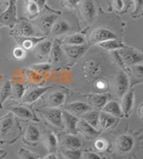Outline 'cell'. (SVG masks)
I'll return each mask as SVG.
<instances>
[{
  "instance_id": "obj_1",
  "label": "cell",
  "mask_w": 143,
  "mask_h": 159,
  "mask_svg": "<svg viewBox=\"0 0 143 159\" xmlns=\"http://www.w3.org/2000/svg\"><path fill=\"white\" fill-rule=\"evenodd\" d=\"M16 24V7L15 0H9V5L7 10L0 15V27L8 26L9 28H14Z\"/></svg>"
},
{
  "instance_id": "obj_2",
  "label": "cell",
  "mask_w": 143,
  "mask_h": 159,
  "mask_svg": "<svg viewBox=\"0 0 143 159\" xmlns=\"http://www.w3.org/2000/svg\"><path fill=\"white\" fill-rule=\"evenodd\" d=\"M82 74L87 80H96L101 73V66L96 60H89L82 66Z\"/></svg>"
},
{
  "instance_id": "obj_3",
  "label": "cell",
  "mask_w": 143,
  "mask_h": 159,
  "mask_svg": "<svg viewBox=\"0 0 143 159\" xmlns=\"http://www.w3.org/2000/svg\"><path fill=\"white\" fill-rule=\"evenodd\" d=\"M116 35L110 30L106 28H98L94 30L90 36V41L93 45H99L104 41H107L109 39H115Z\"/></svg>"
},
{
  "instance_id": "obj_4",
  "label": "cell",
  "mask_w": 143,
  "mask_h": 159,
  "mask_svg": "<svg viewBox=\"0 0 143 159\" xmlns=\"http://www.w3.org/2000/svg\"><path fill=\"white\" fill-rule=\"evenodd\" d=\"M129 86H130V81L126 73L122 71L118 72L117 75L115 76L114 82V89L116 96L122 98L128 91Z\"/></svg>"
},
{
  "instance_id": "obj_5",
  "label": "cell",
  "mask_w": 143,
  "mask_h": 159,
  "mask_svg": "<svg viewBox=\"0 0 143 159\" xmlns=\"http://www.w3.org/2000/svg\"><path fill=\"white\" fill-rule=\"evenodd\" d=\"M41 114L44 118L48 123L57 128H62L63 126V120H62V111L60 109L50 108L48 110L41 111Z\"/></svg>"
},
{
  "instance_id": "obj_6",
  "label": "cell",
  "mask_w": 143,
  "mask_h": 159,
  "mask_svg": "<svg viewBox=\"0 0 143 159\" xmlns=\"http://www.w3.org/2000/svg\"><path fill=\"white\" fill-rule=\"evenodd\" d=\"M11 34L19 37H33L35 34V28L28 21H21L14 25Z\"/></svg>"
},
{
  "instance_id": "obj_7",
  "label": "cell",
  "mask_w": 143,
  "mask_h": 159,
  "mask_svg": "<svg viewBox=\"0 0 143 159\" xmlns=\"http://www.w3.org/2000/svg\"><path fill=\"white\" fill-rule=\"evenodd\" d=\"M134 147V139L131 135L128 134H123L117 138L115 141V148L116 150L122 153V154H126L132 150Z\"/></svg>"
},
{
  "instance_id": "obj_8",
  "label": "cell",
  "mask_w": 143,
  "mask_h": 159,
  "mask_svg": "<svg viewBox=\"0 0 143 159\" xmlns=\"http://www.w3.org/2000/svg\"><path fill=\"white\" fill-rule=\"evenodd\" d=\"M63 126L69 134H75L77 132V123L79 119L77 116L69 113L66 110L62 111Z\"/></svg>"
},
{
  "instance_id": "obj_9",
  "label": "cell",
  "mask_w": 143,
  "mask_h": 159,
  "mask_svg": "<svg viewBox=\"0 0 143 159\" xmlns=\"http://www.w3.org/2000/svg\"><path fill=\"white\" fill-rule=\"evenodd\" d=\"M58 16L57 15H44L37 21L38 28L42 31L44 34H49L54 23L56 22Z\"/></svg>"
},
{
  "instance_id": "obj_10",
  "label": "cell",
  "mask_w": 143,
  "mask_h": 159,
  "mask_svg": "<svg viewBox=\"0 0 143 159\" xmlns=\"http://www.w3.org/2000/svg\"><path fill=\"white\" fill-rule=\"evenodd\" d=\"M119 54L123 63L127 65H135L143 61V54L136 50H124L122 48Z\"/></svg>"
},
{
  "instance_id": "obj_11",
  "label": "cell",
  "mask_w": 143,
  "mask_h": 159,
  "mask_svg": "<svg viewBox=\"0 0 143 159\" xmlns=\"http://www.w3.org/2000/svg\"><path fill=\"white\" fill-rule=\"evenodd\" d=\"M134 99H135V95H134V89H131V90L127 91L125 94L122 97V102L120 104L122 111L123 116L128 117L133 108L134 105Z\"/></svg>"
},
{
  "instance_id": "obj_12",
  "label": "cell",
  "mask_w": 143,
  "mask_h": 159,
  "mask_svg": "<svg viewBox=\"0 0 143 159\" xmlns=\"http://www.w3.org/2000/svg\"><path fill=\"white\" fill-rule=\"evenodd\" d=\"M88 47L84 45H62V49L64 51V53L72 59V60H75L79 58L86 50H87Z\"/></svg>"
},
{
  "instance_id": "obj_13",
  "label": "cell",
  "mask_w": 143,
  "mask_h": 159,
  "mask_svg": "<svg viewBox=\"0 0 143 159\" xmlns=\"http://www.w3.org/2000/svg\"><path fill=\"white\" fill-rule=\"evenodd\" d=\"M52 86H48V87H42V88H33V89H30L27 90L22 98L21 101L23 103H32L38 100L43 94H45L48 89H50Z\"/></svg>"
},
{
  "instance_id": "obj_14",
  "label": "cell",
  "mask_w": 143,
  "mask_h": 159,
  "mask_svg": "<svg viewBox=\"0 0 143 159\" xmlns=\"http://www.w3.org/2000/svg\"><path fill=\"white\" fill-rule=\"evenodd\" d=\"M52 46H53V42L51 40L44 39L33 48V51L38 56V57L46 58L49 57Z\"/></svg>"
},
{
  "instance_id": "obj_15",
  "label": "cell",
  "mask_w": 143,
  "mask_h": 159,
  "mask_svg": "<svg viewBox=\"0 0 143 159\" xmlns=\"http://www.w3.org/2000/svg\"><path fill=\"white\" fill-rule=\"evenodd\" d=\"M81 14L87 22H92L97 15L96 7L92 0H84L81 5Z\"/></svg>"
},
{
  "instance_id": "obj_16",
  "label": "cell",
  "mask_w": 143,
  "mask_h": 159,
  "mask_svg": "<svg viewBox=\"0 0 143 159\" xmlns=\"http://www.w3.org/2000/svg\"><path fill=\"white\" fill-rule=\"evenodd\" d=\"M70 30H71V26L68 22L64 19H57L50 30L49 34H51L53 37L61 36L69 32Z\"/></svg>"
},
{
  "instance_id": "obj_17",
  "label": "cell",
  "mask_w": 143,
  "mask_h": 159,
  "mask_svg": "<svg viewBox=\"0 0 143 159\" xmlns=\"http://www.w3.org/2000/svg\"><path fill=\"white\" fill-rule=\"evenodd\" d=\"M90 107L84 102H72L66 106V111L71 113L75 116H82L90 110Z\"/></svg>"
},
{
  "instance_id": "obj_18",
  "label": "cell",
  "mask_w": 143,
  "mask_h": 159,
  "mask_svg": "<svg viewBox=\"0 0 143 159\" xmlns=\"http://www.w3.org/2000/svg\"><path fill=\"white\" fill-rule=\"evenodd\" d=\"M77 130H80L86 137L90 138V139L97 138L99 134V130H96L94 127H92L90 124H89L83 119H79L78 123H77Z\"/></svg>"
},
{
  "instance_id": "obj_19",
  "label": "cell",
  "mask_w": 143,
  "mask_h": 159,
  "mask_svg": "<svg viewBox=\"0 0 143 159\" xmlns=\"http://www.w3.org/2000/svg\"><path fill=\"white\" fill-rule=\"evenodd\" d=\"M44 39L45 37H19L16 38V41L21 45V48L27 51L32 49L37 44Z\"/></svg>"
},
{
  "instance_id": "obj_20",
  "label": "cell",
  "mask_w": 143,
  "mask_h": 159,
  "mask_svg": "<svg viewBox=\"0 0 143 159\" xmlns=\"http://www.w3.org/2000/svg\"><path fill=\"white\" fill-rule=\"evenodd\" d=\"M118 123V118L110 116L107 113L100 112L99 113V129L103 130H107L113 128L116 123Z\"/></svg>"
},
{
  "instance_id": "obj_21",
  "label": "cell",
  "mask_w": 143,
  "mask_h": 159,
  "mask_svg": "<svg viewBox=\"0 0 143 159\" xmlns=\"http://www.w3.org/2000/svg\"><path fill=\"white\" fill-rule=\"evenodd\" d=\"M101 110H102V112L107 113L108 115L116 117V118H121L123 116L120 104L117 101H114V100L107 101V104L105 105V107Z\"/></svg>"
},
{
  "instance_id": "obj_22",
  "label": "cell",
  "mask_w": 143,
  "mask_h": 159,
  "mask_svg": "<svg viewBox=\"0 0 143 159\" xmlns=\"http://www.w3.org/2000/svg\"><path fill=\"white\" fill-rule=\"evenodd\" d=\"M48 106L50 108H57L65 101V95L62 91H55L48 97Z\"/></svg>"
},
{
  "instance_id": "obj_23",
  "label": "cell",
  "mask_w": 143,
  "mask_h": 159,
  "mask_svg": "<svg viewBox=\"0 0 143 159\" xmlns=\"http://www.w3.org/2000/svg\"><path fill=\"white\" fill-rule=\"evenodd\" d=\"M62 143L65 149H80L81 147V140L73 134H68L63 138Z\"/></svg>"
},
{
  "instance_id": "obj_24",
  "label": "cell",
  "mask_w": 143,
  "mask_h": 159,
  "mask_svg": "<svg viewBox=\"0 0 143 159\" xmlns=\"http://www.w3.org/2000/svg\"><path fill=\"white\" fill-rule=\"evenodd\" d=\"M14 120L11 115H8L6 117L0 120V136L4 137L7 135L12 129L14 128Z\"/></svg>"
},
{
  "instance_id": "obj_25",
  "label": "cell",
  "mask_w": 143,
  "mask_h": 159,
  "mask_svg": "<svg viewBox=\"0 0 143 159\" xmlns=\"http://www.w3.org/2000/svg\"><path fill=\"white\" fill-rule=\"evenodd\" d=\"M63 56H64V51L62 49V46L56 41L55 43H53L52 49L50 52V62L53 65H57L59 62L62 61Z\"/></svg>"
},
{
  "instance_id": "obj_26",
  "label": "cell",
  "mask_w": 143,
  "mask_h": 159,
  "mask_svg": "<svg viewBox=\"0 0 143 159\" xmlns=\"http://www.w3.org/2000/svg\"><path fill=\"white\" fill-rule=\"evenodd\" d=\"M81 119H83L89 124H90L96 130H99V113L98 111H88L87 113L81 116Z\"/></svg>"
},
{
  "instance_id": "obj_27",
  "label": "cell",
  "mask_w": 143,
  "mask_h": 159,
  "mask_svg": "<svg viewBox=\"0 0 143 159\" xmlns=\"http://www.w3.org/2000/svg\"><path fill=\"white\" fill-rule=\"evenodd\" d=\"M24 139L28 143H36L40 139V132L39 129L33 126V125H29L27 130L24 134Z\"/></svg>"
},
{
  "instance_id": "obj_28",
  "label": "cell",
  "mask_w": 143,
  "mask_h": 159,
  "mask_svg": "<svg viewBox=\"0 0 143 159\" xmlns=\"http://www.w3.org/2000/svg\"><path fill=\"white\" fill-rule=\"evenodd\" d=\"M43 142L46 148L48 149L50 153H53L57 148V136L53 132H48L43 138Z\"/></svg>"
},
{
  "instance_id": "obj_29",
  "label": "cell",
  "mask_w": 143,
  "mask_h": 159,
  "mask_svg": "<svg viewBox=\"0 0 143 159\" xmlns=\"http://www.w3.org/2000/svg\"><path fill=\"white\" fill-rule=\"evenodd\" d=\"M108 101V96L103 94H94L90 96V102L97 109H102Z\"/></svg>"
},
{
  "instance_id": "obj_30",
  "label": "cell",
  "mask_w": 143,
  "mask_h": 159,
  "mask_svg": "<svg viewBox=\"0 0 143 159\" xmlns=\"http://www.w3.org/2000/svg\"><path fill=\"white\" fill-rule=\"evenodd\" d=\"M9 110L12 112V114H14V116H16L19 118L22 119H34L33 114L27 109L26 107H11Z\"/></svg>"
},
{
  "instance_id": "obj_31",
  "label": "cell",
  "mask_w": 143,
  "mask_h": 159,
  "mask_svg": "<svg viewBox=\"0 0 143 159\" xmlns=\"http://www.w3.org/2000/svg\"><path fill=\"white\" fill-rule=\"evenodd\" d=\"M12 84L10 80H7L0 87V108L2 107V104L7 100V98L13 94Z\"/></svg>"
},
{
  "instance_id": "obj_32",
  "label": "cell",
  "mask_w": 143,
  "mask_h": 159,
  "mask_svg": "<svg viewBox=\"0 0 143 159\" xmlns=\"http://www.w3.org/2000/svg\"><path fill=\"white\" fill-rule=\"evenodd\" d=\"M100 48L109 51H114V50H120L122 48H125L124 45L121 41H118L116 39H109L107 41H104L102 43L99 44Z\"/></svg>"
},
{
  "instance_id": "obj_33",
  "label": "cell",
  "mask_w": 143,
  "mask_h": 159,
  "mask_svg": "<svg viewBox=\"0 0 143 159\" xmlns=\"http://www.w3.org/2000/svg\"><path fill=\"white\" fill-rule=\"evenodd\" d=\"M63 43L65 45H84L86 44L85 37L80 33H75V34H72L69 36L65 37Z\"/></svg>"
},
{
  "instance_id": "obj_34",
  "label": "cell",
  "mask_w": 143,
  "mask_h": 159,
  "mask_svg": "<svg viewBox=\"0 0 143 159\" xmlns=\"http://www.w3.org/2000/svg\"><path fill=\"white\" fill-rule=\"evenodd\" d=\"M25 10H26V14L29 17L33 18L39 13V7L38 6V4L31 1V0H25Z\"/></svg>"
},
{
  "instance_id": "obj_35",
  "label": "cell",
  "mask_w": 143,
  "mask_h": 159,
  "mask_svg": "<svg viewBox=\"0 0 143 159\" xmlns=\"http://www.w3.org/2000/svg\"><path fill=\"white\" fill-rule=\"evenodd\" d=\"M64 159H81L82 153L80 149H65L62 152Z\"/></svg>"
},
{
  "instance_id": "obj_36",
  "label": "cell",
  "mask_w": 143,
  "mask_h": 159,
  "mask_svg": "<svg viewBox=\"0 0 143 159\" xmlns=\"http://www.w3.org/2000/svg\"><path fill=\"white\" fill-rule=\"evenodd\" d=\"M12 89H13V93L15 96V98L17 99H21V100L23 95L25 93V88H24V86L22 84H21V83H15L13 86V88H12Z\"/></svg>"
},
{
  "instance_id": "obj_37",
  "label": "cell",
  "mask_w": 143,
  "mask_h": 159,
  "mask_svg": "<svg viewBox=\"0 0 143 159\" xmlns=\"http://www.w3.org/2000/svg\"><path fill=\"white\" fill-rule=\"evenodd\" d=\"M18 156L20 159H39L38 156H36L35 154H33L32 152H30L28 149L25 148H20L18 150Z\"/></svg>"
},
{
  "instance_id": "obj_38",
  "label": "cell",
  "mask_w": 143,
  "mask_h": 159,
  "mask_svg": "<svg viewBox=\"0 0 143 159\" xmlns=\"http://www.w3.org/2000/svg\"><path fill=\"white\" fill-rule=\"evenodd\" d=\"M13 57L17 60H22L26 57V51L21 47H16L13 49Z\"/></svg>"
},
{
  "instance_id": "obj_39",
  "label": "cell",
  "mask_w": 143,
  "mask_h": 159,
  "mask_svg": "<svg viewBox=\"0 0 143 159\" xmlns=\"http://www.w3.org/2000/svg\"><path fill=\"white\" fill-rule=\"evenodd\" d=\"M94 147H95L96 150H98V151H105L107 148V140H105L104 139H98L94 143Z\"/></svg>"
},
{
  "instance_id": "obj_40",
  "label": "cell",
  "mask_w": 143,
  "mask_h": 159,
  "mask_svg": "<svg viewBox=\"0 0 143 159\" xmlns=\"http://www.w3.org/2000/svg\"><path fill=\"white\" fill-rule=\"evenodd\" d=\"M81 0H62L61 5L67 9H72L75 7H77L81 3Z\"/></svg>"
},
{
  "instance_id": "obj_41",
  "label": "cell",
  "mask_w": 143,
  "mask_h": 159,
  "mask_svg": "<svg viewBox=\"0 0 143 159\" xmlns=\"http://www.w3.org/2000/svg\"><path fill=\"white\" fill-rule=\"evenodd\" d=\"M132 72L138 77H143V65H132Z\"/></svg>"
},
{
  "instance_id": "obj_42",
  "label": "cell",
  "mask_w": 143,
  "mask_h": 159,
  "mask_svg": "<svg viewBox=\"0 0 143 159\" xmlns=\"http://www.w3.org/2000/svg\"><path fill=\"white\" fill-rule=\"evenodd\" d=\"M84 159H102V157H100L99 155H98L97 153L94 152H85L83 154Z\"/></svg>"
},
{
  "instance_id": "obj_43",
  "label": "cell",
  "mask_w": 143,
  "mask_h": 159,
  "mask_svg": "<svg viewBox=\"0 0 143 159\" xmlns=\"http://www.w3.org/2000/svg\"><path fill=\"white\" fill-rule=\"evenodd\" d=\"M95 86H96V88H97L98 89H99V90H104V89H106L107 87V82H106L104 80H96Z\"/></svg>"
},
{
  "instance_id": "obj_44",
  "label": "cell",
  "mask_w": 143,
  "mask_h": 159,
  "mask_svg": "<svg viewBox=\"0 0 143 159\" xmlns=\"http://www.w3.org/2000/svg\"><path fill=\"white\" fill-rule=\"evenodd\" d=\"M113 5H114V9L117 11H122L123 9V7H124V3L122 0H114Z\"/></svg>"
},
{
  "instance_id": "obj_45",
  "label": "cell",
  "mask_w": 143,
  "mask_h": 159,
  "mask_svg": "<svg viewBox=\"0 0 143 159\" xmlns=\"http://www.w3.org/2000/svg\"><path fill=\"white\" fill-rule=\"evenodd\" d=\"M36 66L34 67H32V69H35L37 71H40V70H42V71H47V70H48L50 68V65H35Z\"/></svg>"
},
{
  "instance_id": "obj_46",
  "label": "cell",
  "mask_w": 143,
  "mask_h": 159,
  "mask_svg": "<svg viewBox=\"0 0 143 159\" xmlns=\"http://www.w3.org/2000/svg\"><path fill=\"white\" fill-rule=\"evenodd\" d=\"M45 3H46V0H38V1H37V4H38L39 9L42 8L43 7L45 6Z\"/></svg>"
},
{
  "instance_id": "obj_47",
  "label": "cell",
  "mask_w": 143,
  "mask_h": 159,
  "mask_svg": "<svg viewBox=\"0 0 143 159\" xmlns=\"http://www.w3.org/2000/svg\"><path fill=\"white\" fill-rule=\"evenodd\" d=\"M43 159H57V156H56L55 154L51 153V154H49V155H48L47 157H45Z\"/></svg>"
},
{
  "instance_id": "obj_48",
  "label": "cell",
  "mask_w": 143,
  "mask_h": 159,
  "mask_svg": "<svg viewBox=\"0 0 143 159\" xmlns=\"http://www.w3.org/2000/svg\"><path fill=\"white\" fill-rule=\"evenodd\" d=\"M7 155V152L5 151V150H2V149H0V159L3 158L5 156Z\"/></svg>"
},
{
  "instance_id": "obj_49",
  "label": "cell",
  "mask_w": 143,
  "mask_h": 159,
  "mask_svg": "<svg viewBox=\"0 0 143 159\" xmlns=\"http://www.w3.org/2000/svg\"><path fill=\"white\" fill-rule=\"evenodd\" d=\"M140 116L141 118H143V104L141 106V107H140Z\"/></svg>"
},
{
  "instance_id": "obj_50",
  "label": "cell",
  "mask_w": 143,
  "mask_h": 159,
  "mask_svg": "<svg viewBox=\"0 0 143 159\" xmlns=\"http://www.w3.org/2000/svg\"><path fill=\"white\" fill-rule=\"evenodd\" d=\"M3 12H4V11H3V10H2V9H1V8H0V15H1V14H2V13H3Z\"/></svg>"
},
{
  "instance_id": "obj_51",
  "label": "cell",
  "mask_w": 143,
  "mask_h": 159,
  "mask_svg": "<svg viewBox=\"0 0 143 159\" xmlns=\"http://www.w3.org/2000/svg\"><path fill=\"white\" fill-rule=\"evenodd\" d=\"M31 1H34V2H36V3H37V1H38V0H31Z\"/></svg>"
},
{
  "instance_id": "obj_52",
  "label": "cell",
  "mask_w": 143,
  "mask_h": 159,
  "mask_svg": "<svg viewBox=\"0 0 143 159\" xmlns=\"http://www.w3.org/2000/svg\"><path fill=\"white\" fill-rule=\"evenodd\" d=\"M0 1H6V0H0Z\"/></svg>"
}]
</instances>
